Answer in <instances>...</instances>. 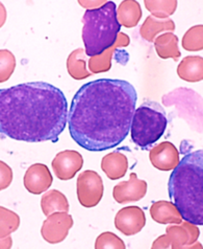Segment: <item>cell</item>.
<instances>
[{
	"instance_id": "obj_1",
	"label": "cell",
	"mask_w": 203,
	"mask_h": 249,
	"mask_svg": "<svg viewBox=\"0 0 203 249\" xmlns=\"http://www.w3.org/2000/svg\"><path fill=\"white\" fill-rule=\"evenodd\" d=\"M138 94L130 83L99 79L82 85L68 112L72 140L91 152L113 149L127 137Z\"/></svg>"
},
{
	"instance_id": "obj_2",
	"label": "cell",
	"mask_w": 203,
	"mask_h": 249,
	"mask_svg": "<svg viewBox=\"0 0 203 249\" xmlns=\"http://www.w3.org/2000/svg\"><path fill=\"white\" fill-rule=\"evenodd\" d=\"M68 123V103L45 82L0 89V134L26 142H57Z\"/></svg>"
},
{
	"instance_id": "obj_3",
	"label": "cell",
	"mask_w": 203,
	"mask_h": 249,
	"mask_svg": "<svg viewBox=\"0 0 203 249\" xmlns=\"http://www.w3.org/2000/svg\"><path fill=\"white\" fill-rule=\"evenodd\" d=\"M169 197L183 219L203 225V151L191 152L179 161L168 182Z\"/></svg>"
},
{
	"instance_id": "obj_4",
	"label": "cell",
	"mask_w": 203,
	"mask_h": 249,
	"mask_svg": "<svg viewBox=\"0 0 203 249\" xmlns=\"http://www.w3.org/2000/svg\"><path fill=\"white\" fill-rule=\"evenodd\" d=\"M115 2L108 1L100 9L86 11L82 17V41L88 57L102 53L113 46L120 33Z\"/></svg>"
},
{
	"instance_id": "obj_5",
	"label": "cell",
	"mask_w": 203,
	"mask_h": 249,
	"mask_svg": "<svg viewBox=\"0 0 203 249\" xmlns=\"http://www.w3.org/2000/svg\"><path fill=\"white\" fill-rule=\"evenodd\" d=\"M167 124L164 108L158 103L146 102L135 110L129 131L131 140L140 148H148L163 136Z\"/></svg>"
},
{
	"instance_id": "obj_6",
	"label": "cell",
	"mask_w": 203,
	"mask_h": 249,
	"mask_svg": "<svg viewBox=\"0 0 203 249\" xmlns=\"http://www.w3.org/2000/svg\"><path fill=\"white\" fill-rule=\"evenodd\" d=\"M103 181L97 172L87 170L80 173L76 182V193L79 203L86 209L99 204L103 197Z\"/></svg>"
},
{
	"instance_id": "obj_7",
	"label": "cell",
	"mask_w": 203,
	"mask_h": 249,
	"mask_svg": "<svg viewBox=\"0 0 203 249\" xmlns=\"http://www.w3.org/2000/svg\"><path fill=\"white\" fill-rule=\"evenodd\" d=\"M73 226V218L68 212H55L47 216L41 228V234L49 244L64 241Z\"/></svg>"
},
{
	"instance_id": "obj_8",
	"label": "cell",
	"mask_w": 203,
	"mask_h": 249,
	"mask_svg": "<svg viewBox=\"0 0 203 249\" xmlns=\"http://www.w3.org/2000/svg\"><path fill=\"white\" fill-rule=\"evenodd\" d=\"M83 165L81 154L74 150H65L55 155L51 162L54 175L60 180H70L75 177Z\"/></svg>"
},
{
	"instance_id": "obj_9",
	"label": "cell",
	"mask_w": 203,
	"mask_h": 249,
	"mask_svg": "<svg viewBox=\"0 0 203 249\" xmlns=\"http://www.w3.org/2000/svg\"><path fill=\"white\" fill-rule=\"evenodd\" d=\"M146 224V216L139 206H126L117 213L115 226L125 236H135L141 231Z\"/></svg>"
},
{
	"instance_id": "obj_10",
	"label": "cell",
	"mask_w": 203,
	"mask_h": 249,
	"mask_svg": "<svg viewBox=\"0 0 203 249\" xmlns=\"http://www.w3.org/2000/svg\"><path fill=\"white\" fill-rule=\"evenodd\" d=\"M53 177L48 167L44 163H34L27 169L23 183L27 192L33 195H41L50 188Z\"/></svg>"
},
{
	"instance_id": "obj_11",
	"label": "cell",
	"mask_w": 203,
	"mask_h": 249,
	"mask_svg": "<svg viewBox=\"0 0 203 249\" xmlns=\"http://www.w3.org/2000/svg\"><path fill=\"white\" fill-rule=\"evenodd\" d=\"M146 193L147 182L145 180H140L136 173H131L128 181H122L115 185L113 197L118 203L125 204L143 199Z\"/></svg>"
},
{
	"instance_id": "obj_12",
	"label": "cell",
	"mask_w": 203,
	"mask_h": 249,
	"mask_svg": "<svg viewBox=\"0 0 203 249\" xmlns=\"http://www.w3.org/2000/svg\"><path fill=\"white\" fill-rule=\"evenodd\" d=\"M149 159L153 167L159 171H172L177 167L180 158L177 148L170 142H163L149 152Z\"/></svg>"
},
{
	"instance_id": "obj_13",
	"label": "cell",
	"mask_w": 203,
	"mask_h": 249,
	"mask_svg": "<svg viewBox=\"0 0 203 249\" xmlns=\"http://www.w3.org/2000/svg\"><path fill=\"white\" fill-rule=\"evenodd\" d=\"M130 43V38L124 33H119L118 38L113 46L109 47L102 53L89 58V69L92 74H97L101 72H107L111 68V60L117 48L126 47Z\"/></svg>"
},
{
	"instance_id": "obj_14",
	"label": "cell",
	"mask_w": 203,
	"mask_h": 249,
	"mask_svg": "<svg viewBox=\"0 0 203 249\" xmlns=\"http://www.w3.org/2000/svg\"><path fill=\"white\" fill-rule=\"evenodd\" d=\"M150 216L153 221L159 224H180L183 216L173 202L160 200L150 207Z\"/></svg>"
},
{
	"instance_id": "obj_15",
	"label": "cell",
	"mask_w": 203,
	"mask_h": 249,
	"mask_svg": "<svg viewBox=\"0 0 203 249\" xmlns=\"http://www.w3.org/2000/svg\"><path fill=\"white\" fill-rule=\"evenodd\" d=\"M101 169L110 180H117L125 176L128 170V159L121 152L114 151L103 156Z\"/></svg>"
},
{
	"instance_id": "obj_16",
	"label": "cell",
	"mask_w": 203,
	"mask_h": 249,
	"mask_svg": "<svg viewBox=\"0 0 203 249\" xmlns=\"http://www.w3.org/2000/svg\"><path fill=\"white\" fill-rule=\"evenodd\" d=\"M178 77L188 83H197L203 80V58L187 56L177 66Z\"/></svg>"
},
{
	"instance_id": "obj_17",
	"label": "cell",
	"mask_w": 203,
	"mask_h": 249,
	"mask_svg": "<svg viewBox=\"0 0 203 249\" xmlns=\"http://www.w3.org/2000/svg\"><path fill=\"white\" fill-rule=\"evenodd\" d=\"M116 13L118 22L126 29L137 26L142 18L141 5L137 0H124L118 6Z\"/></svg>"
},
{
	"instance_id": "obj_18",
	"label": "cell",
	"mask_w": 203,
	"mask_h": 249,
	"mask_svg": "<svg viewBox=\"0 0 203 249\" xmlns=\"http://www.w3.org/2000/svg\"><path fill=\"white\" fill-rule=\"evenodd\" d=\"M174 31L175 24L172 19H156L148 16L140 27V35L148 42H153L159 33Z\"/></svg>"
},
{
	"instance_id": "obj_19",
	"label": "cell",
	"mask_w": 203,
	"mask_h": 249,
	"mask_svg": "<svg viewBox=\"0 0 203 249\" xmlns=\"http://www.w3.org/2000/svg\"><path fill=\"white\" fill-rule=\"evenodd\" d=\"M155 47L158 57L163 60L173 59L177 61L181 53L178 48V37L173 33H165L155 39Z\"/></svg>"
},
{
	"instance_id": "obj_20",
	"label": "cell",
	"mask_w": 203,
	"mask_h": 249,
	"mask_svg": "<svg viewBox=\"0 0 203 249\" xmlns=\"http://www.w3.org/2000/svg\"><path fill=\"white\" fill-rule=\"evenodd\" d=\"M87 57L83 48L75 50L69 54L67 59V71L70 77L81 81L92 75L87 69Z\"/></svg>"
},
{
	"instance_id": "obj_21",
	"label": "cell",
	"mask_w": 203,
	"mask_h": 249,
	"mask_svg": "<svg viewBox=\"0 0 203 249\" xmlns=\"http://www.w3.org/2000/svg\"><path fill=\"white\" fill-rule=\"evenodd\" d=\"M41 209L46 217L55 212H69L68 199L62 192L51 190L42 197Z\"/></svg>"
},
{
	"instance_id": "obj_22",
	"label": "cell",
	"mask_w": 203,
	"mask_h": 249,
	"mask_svg": "<svg viewBox=\"0 0 203 249\" xmlns=\"http://www.w3.org/2000/svg\"><path fill=\"white\" fill-rule=\"evenodd\" d=\"M144 4L156 19H169L177 9L176 0H145Z\"/></svg>"
},
{
	"instance_id": "obj_23",
	"label": "cell",
	"mask_w": 203,
	"mask_h": 249,
	"mask_svg": "<svg viewBox=\"0 0 203 249\" xmlns=\"http://www.w3.org/2000/svg\"><path fill=\"white\" fill-rule=\"evenodd\" d=\"M20 226L18 213L3 206H0V239L11 236Z\"/></svg>"
},
{
	"instance_id": "obj_24",
	"label": "cell",
	"mask_w": 203,
	"mask_h": 249,
	"mask_svg": "<svg viewBox=\"0 0 203 249\" xmlns=\"http://www.w3.org/2000/svg\"><path fill=\"white\" fill-rule=\"evenodd\" d=\"M166 232L168 238H169L170 247L172 249H184L190 241V233L181 223L180 225H169L166 228Z\"/></svg>"
},
{
	"instance_id": "obj_25",
	"label": "cell",
	"mask_w": 203,
	"mask_h": 249,
	"mask_svg": "<svg viewBox=\"0 0 203 249\" xmlns=\"http://www.w3.org/2000/svg\"><path fill=\"white\" fill-rule=\"evenodd\" d=\"M183 47L187 52L203 50V25L198 24L191 27L183 38Z\"/></svg>"
},
{
	"instance_id": "obj_26",
	"label": "cell",
	"mask_w": 203,
	"mask_h": 249,
	"mask_svg": "<svg viewBox=\"0 0 203 249\" xmlns=\"http://www.w3.org/2000/svg\"><path fill=\"white\" fill-rule=\"evenodd\" d=\"M16 68V58L9 50H0V83L9 81Z\"/></svg>"
},
{
	"instance_id": "obj_27",
	"label": "cell",
	"mask_w": 203,
	"mask_h": 249,
	"mask_svg": "<svg viewBox=\"0 0 203 249\" xmlns=\"http://www.w3.org/2000/svg\"><path fill=\"white\" fill-rule=\"evenodd\" d=\"M96 249H125L126 245L122 239L110 231L102 232L95 242Z\"/></svg>"
},
{
	"instance_id": "obj_28",
	"label": "cell",
	"mask_w": 203,
	"mask_h": 249,
	"mask_svg": "<svg viewBox=\"0 0 203 249\" xmlns=\"http://www.w3.org/2000/svg\"><path fill=\"white\" fill-rule=\"evenodd\" d=\"M13 181V170L9 164L0 160V192L8 189Z\"/></svg>"
},
{
	"instance_id": "obj_29",
	"label": "cell",
	"mask_w": 203,
	"mask_h": 249,
	"mask_svg": "<svg viewBox=\"0 0 203 249\" xmlns=\"http://www.w3.org/2000/svg\"><path fill=\"white\" fill-rule=\"evenodd\" d=\"M181 224H183L187 228L188 233H190V241H188V244L187 245L194 244L195 242L198 240V238L200 236V231H199L198 226L196 225V224H194V223L188 222V221H186V220H185V222L183 221V222H181Z\"/></svg>"
},
{
	"instance_id": "obj_30",
	"label": "cell",
	"mask_w": 203,
	"mask_h": 249,
	"mask_svg": "<svg viewBox=\"0 0 203 249\" xmlns=\"http://www.w3.org/2000/svg\"><path fill=\"white\" fill-rule=\"evenodd\" d=\"M108 1H101V0H85V1H78V3L83 6V8L88 9V11L100 9Z\"/></svg>"
},
{
	"instance_id": "obj_31",
	"label": "cell",
	"mask_w": 203,
	"mask_h": 249,
	"mask_svg": "<svg viewBox=\"0 0 203 249\" xmlns=\"http://www.w3.org/2000/svg\"><path fill=\"white\" fill-rule=\"evenodd\" d=\"M152 249H168L170 248V241L167 234L158 237L152 244Z\"/></svg>"
},
{
	"instance_id": "obj_32",
	"label": "cell",
	"mask_w": 203,
	"mask_h": 249,
	"mask_svg": "<svg viewBox=\"0 0 203 249\" xmlns=\"http://www.w3.org/2000/svg\"><path fill=\"white\" fill-rule=\"evenodd\" d=\"M13 246V239L11 236L0 239V249H10Z\"/></svg>"
},
{
	"instance_id": "obj_33",
	"label": "cell",
	"mask_w": 203,
	"mask_h": 249,
	"mask_svg": "<svg viewBox=\"0 0 203 249\" xmlns=\"http://www.w3.org/2000/svg\"><path fill=\"white\" fill-rule=\"evenodd\" d=\"M6 17H8V13H6L3 3L0 2V29L4 25L6 21Z\"/></svg>"
}]
</instances>
